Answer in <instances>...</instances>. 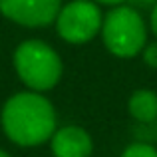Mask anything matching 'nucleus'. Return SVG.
<instances>
[{"instance_id":"f257e3e1","label":"nucleus","mask_w":157,"mask_h":157,"mask_svg":"<svg viewBox=\"0 0 157 157\" xmlns=\"http://www.w3.org/2000/svg\"><path fill=\"white\" fill-rule=\"evenodd\" d=\"M0 127L10 143L22 149L46 145L58 129V113L46 94L14 92L0 107Z\"/></svg>"},{"instance_id":"f03ea898","label":"nucleus","mask_w":157,"mask_h":157,"mask_svg":"<svg viewBox=\"0 0 157 157\" xmlns=\"http://www.w3.org/2000/svg\"><path fill=\"white\" fill-rule=\"evenodd\" d=\"M12 68L24 90L48 94L64 78V60L50 42L26 38L12 52Z\"/></svg>"},{"instance_id":"7ed1b4c3","label":"nucleus","mask_w":157,"mask_h":157,"mask_svg":"<svg viewBox=\"0 0 157 157\" xmlns=\"http://www.w3.org/2000/svg\"><path fill=\"white\" fill-rule=\"evenodd\" d=\"M100 40L107 54L117 60H133L141 56L145 44L149 42V26L141 10L121 4L104 12Z\"/></svg>"},{"instance_id":"20e7f679","label":"nucleus","mask_w":157,"mask_h":157,"mask_svg":"<svg viewBox=\"0 0 157 157\" xmlns=\"http://www.w3.org/2000/svg\"><path fill=\"white\" fill-rule=\"evenodd\" d=\"M101 24L104 10L92 0H68L54 20L58 38L70 46H86L100 38Z\"/></svg>"},{"instance_id":"39448f33","label":"nucleus","mask_w":157,"mask_h":157,"mask_svg":"<svg viewBox=\"0 0 157 157\" xmlns=\"http://www.w3.org/2000/svg\"><path fill=\"white\" fill-rule=\"evenodd\" d=\"M64 0H0V16L28 30L54 26Z\"/></svg>"},{"instance_id":"423d86ee","label":"nucleus","mask_w":157,"mask_h":157,"mask_svg":"<svg viewBox=\"0 0 157 157\" xmlns=\"http://www.w3.org/2000/svg\"><path fill=\"white\" fill-rule=\"evenodd\" d=\"M52 157H92L94 137L86 127L78 123L58 125L52 139L48 141Z\"/></svg>"},{"instance_id":"0eeeda50","label":"nucleus","mask_w":157,"mask_h":157,"mask_svg":"<svg viewBox=\"0 0 157 157\" xmlns=\"http://www.w3.org/2000/svg\"><path fill=\"white\" fill-rule=\"evenodd\" d=\"M127 113L137 125L157 123V92L151 88H137L127 98Z\"/></svg>"},{"instance_id":"6e6552de","label":"nucleus","mask_w":157,"mask_h":157,"mask_svg":"<svg viewBox=\"0 0 157 157\" xmlns=\"http://www.w3.org/2000/svg\"><path fill=\"white\" fill-rule=\"evenodd\" d=\"M119 157H157V145L147 141H131L121 149Z\"/></svg>"},{"instance_id":"1a4fd4ad","label":"nucleus","mask_w":157,"mask_h":157,"mask_svg":"<svg viewBox=\"0 0 157 157\" xmlns=\"http://www.w3.org/2000/svg\"><path fill=\"white\" fill-rule=\"evenodd\" d=\"M141 60L147 68L157 70V40H151V42L145 44V48L141 52Z\"/></svg>"},{"instance_id":"9d476101","label":"nucleus","mask_w":157,"mask_h":157,"mask_svg":"<svg viewBox=\"0 0 157 157\" xmlns=\"http://www.w3.org/2000/svg\"><path fill=\"white\" fill-rule=\"evenodd\" d=\"M147 26H149V34L153 36V40H157V4L149 10V16H147Z\"/></svg>"},{"instance_id":"9b49d317","label":"nucleus","mask_w":157,"mask_h":157,"mask_svg":"<svg viewBox=\"0 0 157 157\" xmlns=\"http://www.w3.org/2000/svg\"><path fill=\"white\" fill-rule=\"evenodd\" d=\"M125 4L137 8V10H151L157 4V0H125Z\"/></svg>"},{"instance_id":"f8f14e48","label":"nucleus","mask_w":157,"mask_h":157,"mask_svg":"<svg viewBox=\"0 0 157 157\" xmlns=\"http://www.w3.org/2000/svg\"><path fill=\"white\" fill-rule=\"evenodd\" d=\"M92 2H96L98 6L101 8H115V6H121V4H125V0H92Z\"/></svg>"},{"instance_id":"ddd939ff","label":"nucleus","mask_w":157,"mask_h":157,"mask_svg":"<svg viewBox=\"0 0 157 157\" xmlns=\"http://www.w3.org/2000/svg\"><path fill=\"white\" fill-rule=\"evenodd\" d=\"M0 157H14V155H10L6 149H2V147H0Z\"/></svg>"}]
</instances>
